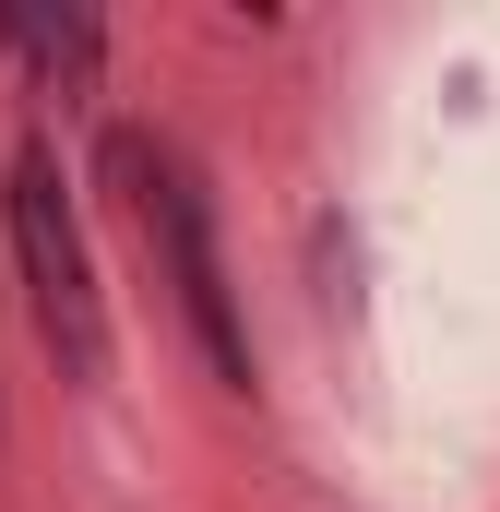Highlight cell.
<instances>
[{
    "instance_id": "3",
    "label": "cell",
    "mask_w": 500,
    "mask_h": 512,
    "mask_svg": "<svg viewBox=\"0 0 500 512\" xmlns=\"http://www.w3.org/2000/svg\"><path fill=\"white\" fill-rule=\"evenodd\" d=\"M0 48H12V60H48V72H96V60H108V24H84V12H60V24L0 12Z\"/></svg>"
},
{
    "instance_id": "2",
    "label": "cell",
    "mask_w": 500,
    "mask_h": 512,
    "mask_svg": "<svg viewBox=\"0 0 500 512\" xmlns=\"http://www.w3.org/2000/svg\"><path fill=\"white\" fill-rule=\"evenodd\" d=\"M0 239H12V274H24V310L48 334V358L72 382H108L120 334H108V286H96V251H84V215L60 191V155L24 143L12 155V191H0Z\"/></svg>"
},
{
    "instance_id": "1",
    "label": "cell",
    "mask_w": 500,
    "mask_h": 512,
    "mask_svg": "<svg viewBox=\"0 0 500 512\" xmlns=\"http://www.w3.org/2000/svg\"><path fill=\"white\" fill-rule=\"evenodd\" d=\"M108 179H120L131 227H143V251L167 274V310H179V334L203 346V370L227 393L262 382V358H250V322H239V274H227V239H215V191L191 179V155L167 143V131H108Z\"/></svg>"
}]
</instances>
